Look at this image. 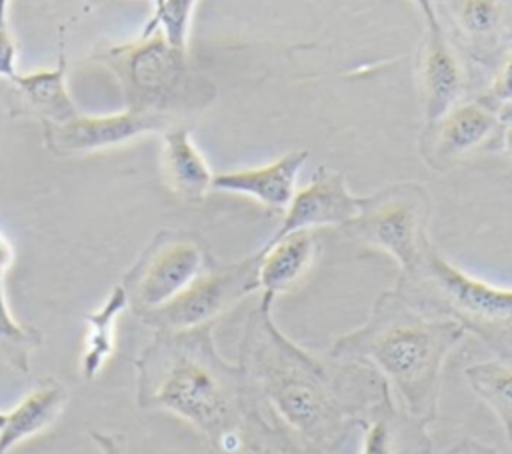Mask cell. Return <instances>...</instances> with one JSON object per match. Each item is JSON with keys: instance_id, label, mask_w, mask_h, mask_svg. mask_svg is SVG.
<instances>
[{"instance_id": "cell-1", "label": "cell", "mask_w": 512, "mask_h": 454, "mask_svg": "<svg viewBox=\"0 0 512 454\" xmlns=\"http://www.w3.org/2000/svg\"><path fill=\"white\" fill-rule=\"evenodd\" d=\"M258 302L246 318L238 364L266 408L320 454H334L354 428L386 402L392 390L370 366L316 354L286 336Z\"/></svg>"}, {"instance_id": "cell-2", "label": "cell", "mask_w": 512, "mask_h": 454, "mask_svg": "<svg viewBox=\"0 0 512 454\" xmlns=\"http://www.w3.org/2000/svg\"><path fill=\"white\" fill-rule=\"evenodd\" d=\"M134 370L140 410L182 418L222 454L244 448L242 430L256 396L242 366L220 354L214 324L154 332Z\"/></svg>"}, {"instance_id": "cell-3", "label": "cell", "mask_w": 512, "mask_h": 454, "mask_svg": "<svg viewBox=\"0 0 512 454\" xmlns=\"http://www.w3.org/2000/svg\"><path fill=\"white\" fill-rule=\"evenodd\" d=\"M464 338L456 322L420 312L390 288L360 326L334 340L328 354L374 368L402 410L428 426L438 416L444 362Z\"/></svg>"}, {"instance_id": "cell-4", "label": "cell", "mask_w": 512, "mask_h": 454, "mask_svg": "<svg viewBox=\"0 0 512 454\" xmlns=\"http://www.w3.org/2000/svg\"><path fill=\"white\" fill-rule=\"evenodd\" d=\"M394 290L420 312L456 322L496 358L512 362V288L470 276L428 240L400 270Z\"/></svg>"}, {"instance_id": "cell-5", "label": "cell", "mask_w": 512, "mask_h": 454, "mask_svg": "<svg viewBox=\"0 0 512 454\" xmlns=\"http://www.w3.org/2000/svg\"><path fill=\"white\" fill-rule=\"evenodd\" d=\"M100 60L118 78L132 110L164 114L186 124L216 98L214 82L200 74L186 50L174 46L160 28L144 30L130 44L108 48Z\"/></svg>"}, {"instance_id": "cell-6", "label": "cell", "mask_w": 512, "mask_h": 454, "mask_svg": "<svg viewBox=\"0 0 512 454\" xmlns=\"http://www.w3.org/2000/svg\"><path fill=\"white\" fill-rule=\"evenodd\" d=\"M432 200L418 182L388 184L364 196L362 208L342 230L354 240L386 252L398 268H408L428 238Z\"/></svg>"}, {"instance_id": "cell-7", "label": "cell", "mask_w": 512, "mask_h": 454, "mask_svg": "<svg viewBox=\"0 0 512 454\" xmlns=\"http://www.w3.org/2000/svg\"><path fill=\"white\" fill-rule=\"evenodd\" d=\"M210 266L212 260L200 236L162 230L142 250L120 284L128 294L130 310L138 316L170 302Z\"/></svg>"}, {"instance_id": "cell-8", "label": "cell", "mask_w": 512, "mask_h": 454, "mask_svg": "<svg viewBox=\"0 0 512 454\" xmlns=\"http://www.w3.org/2000/svg\"><path fill=\"white\" fill-rule=\"evenodd\" d=\"M260 252L216 266L206 268L194 282H190L178 296L160 308L138 314V320L158 330H188L214 320L232 310L240 300L260 290L258 280Z\"/></svg>"}, {"instance_id": "cell-9", "label": "cell", "mask_w": 512, "mask_h": 454, "mask_svg": "<svg viewBox=\"0 0 512 454\" xmlns=\"http://www.w3.org/2000/svg\"><path fill=\"white\" fill-rule=\"evenodd\" d=\"M44 142L56 156H82L126 144L142 134H164L170 128L186 126L170 116L126 108L118 114H78L60 124H42Z\"/></svg>"}, {"instance_id": "cell-10", "label": "cell", "mask_w": 512, "mask_h": 454, "mask_svg": "<svg viewBox=\"0 0 512 454\" xmlns=\"http://www.w3.org/2000/svg\"><path fill=\"white\" fill-rule=\"evenodd\" d=\"M498 110L484 100L458 102L444 116L424 124L420 156L434 172H446L502 130Z\"/></svg>"}, {"instance_id": "cell-11", "label": "cell", "mask_w": 512, "mask_h": 454, "mask_svg": "<svg viewBox=\"0 0 512 454\" xmlns=\"http://www.w3.org/2000/svg\"><path fill=\"white\" fill-rule=\"evenodd\" d=\"M438 18H446L456 48L478 64L496 66L512 46V0H436Z\"/></svg>"}, {"instance_id": "cell-12", "label": "cell", "mask_w": 512, "mask_h": 454, "mask_svg": "<svg viewBox=\"0 0 512 454\" xmlns=\"http://www.w3.org/2000/svg\"><path fill=\"white\" fill-rule=\"evenodd\" d=\"M364 196L350 192L346 178L332 168L318 166L312 180L296 190L284 210L280 226L268 240H278L298 230H316L320 226H346L358 216Z\"/></svg>"}, {"instance_id": "cell-13", "label": "cell", "mask_w": 512, "mask_h": 454, "mask_svg": "<svg viewBox=\"0 0 512 454\" xmlns=\"http://www.w3.org/2000/svg\"><path fill=\"white\" fill-rule=\"evenodd\" d=\"M416 78L424 124L438 120L458 102L466 88V70L458 48L442 22L426 26L416 58Z\"/></svg>"}, {"instance_id": "cell-14", "label": "cell", "mask_w": 512, "mask_h": 454, "mask_svg": "<svg viewBox=\"0 0 512 454\" xmlns=\"http://www.w3.org/2000/svg\"><path fill=\"white\" fill-rule=\"evenodd\" d=\"M308 150H292L268 164L218 172L212 178V190L242 194L270 210H286L296 194V182Z\"/></svg>"}, {"instance_id": "cell-15", "label": "cell", "mask_w": 512, "mask_h": 454, "mask_svg": "<svg viewBox=\"0 0 512 454\" xmlns=\"http://www.w3.org/2000/svg\"><path fill=\"white\" fill-rule=\"evenodd\" d=\"M66 60L60 54L54 70L14 74L10 78V110L16 116L40 118L42 124H60L80 114L66 88Z\"/></svg>"}, {"instance_id": "cell-16", "label": "cell", "mask_w": 512, "mask_h": 454, "mask_svg": "<svg viewBox=\"0 0 512 454\" xmlns=\"http://www.w3.org/2000/svg\"><path fill=\"white\" fill-rule=\"evenodd\" d=\"M320 244L316 230H298L278 240H266L260 252V292L262 302L274 304V300L296 286L312 268L318 256Z\"/></svg>"}, {"instance_id": "cell-17", "label": "cell", "mask_w": 512, "mask_h": 454, "mask_svg": "<svg viewBox=\"0 0 512 454\" xmlns=\"http://www.w3.org/2000/svg\"><path fill=\"white\" fill-rule=\"evenodd\" d=\"M160 168L168 188L186 202H200L212 190V170L190 138L188 126L162 134Z\"/></svg>"}, {"instance_id": "cell-18", "label": "cell", "mask_w": 512, "mask_h": 454, "mask_svg": "<svg viewBox=\"0 0 512 454\" xmlns=\"http://www.w3.org/2000/svg\"><path fill=\"white\" fill-rule=\"evenodd\" d=\"M68 402V390L56 378L48 376L36 384L10 412L8 424L0 432V454L48 430L62 414Z\"/></svg>"}, {"instance_id": "cell-19", "label": "cell", "mask_w": 512, "mask_h": 454, "mask_svg": "<svg viewBox=\"0 0 512 454\" xmlns=\"http://www.w3.org/2000/svg\"><path fill=\"white\" fill-rule=\"evenodd\" d=\"M360 454H432L426 424L396 408L394 400L380 406L362 426Z\"/></svg>"}, {"instance_id": "cell-20", "label": "cell", "mask_w": 512, "mask_h": 454, "mask_svg": "<svg viewBox=\"0 0 512 454\" xmlns=\"http://www.w3.org/2000/svg\"><path fill=\"white\" fill-rule=\"evenodd\" d=\"M14 262V246L10 238L0 228V358L18 374L28 376L32 370V354L42 344V334L38 328L22 324L12 314L6 292L4 276Z\"/></svg>"}, {"instance_id": "cell-21", "label": "cell", "mask_w": 512, "mask_h": 454, "mask_svg": "<svg viewBox=\"0 0 512 454\" xmlns=\"http://www.w3.org/2000/svg\"><path fill=\"white\" fill-rule=\"evenodd\" d=\"M130 308L128 294L122 284H116L112 292L104 298V302L84 316L86 334H84V350L80 358V370L86 380H92L106 366L110 356L114 354V332L118 316Z\"/></svg>"}, {"instance_id": "cell-22", "label": "cell", "mask_w": 512, "mask_h": 454, "mask_svg": "<svg viewBox=\"0 0 512 454\" xmlns=\"http://www.w3.org/2000/svg\"><path fill=\"white\" fill-rule=\"evenodd\" d=\"M464 376L474 394L494 412L512 444V362L486 360L470 364Z\"/></svg>"}, {"instance_id": "cell-23", "label": "cell", "mask_w": 512, "mask_h": 454, "mask_svg": "<svg viewBox=\"0 0 512 454\" xmlns=\"http://www.w3.org/2000/svg\"><path fill=\"white\" fill-rule=\"evenodd\" d=\"M242 440L252 454H320L288 430L260 400L254 402L246 418Z\"/></svg>"}, {"instance_id": "cell-24", "label": "cell", "mask_w": 512, "mask_h": 454, "mask_svg": "<svg viewBox=\"0 0 512 454\" xmlns=\"http://www.w3.org/2000/svg\"><path fill=\"white\" fill-rule=\"evenodd\" d=\"M490 106L502 108L512 104V46L502 54V58L494 66V78L490 84Z\"/></svg>"}, {"instance_id": "cell-25", "label": "cell", "mask_w": 512, "mask_h": 454, "mask_svg": "<svg viewBox=\"0 0 512 454\" xmlns=\"http://www.w3.org/2000/svg\"><path fill=\"white\" fill-rule=\"evenodd\" d=\"M16 44L8 26V0H0V78L10 80L16 70Z\"/></svg>"}, {"instance_id": "cell-26", "label": "cell", "mask_w": 512, "mask_h": 454, "mask_svg": "<svg viewBox=\"0 0 512 454\" xmlns=\"http://www.w3.org/2000/svg\"><path fill=\"white\" fill-rule=\"evenodd\" d=\"M92 442L98 446L100 454H128L124 444L120 442L118 436L108 434V432H100V430H92L90 432Z\"/></svg>"}, {"instance_id": "cell-27", "label": "cell", "mask_w": 512, "mask_h": 454, "mask_svg": "<svg viewBox=\"0 0 512 454\" xmlns=\"http://www.w3.org/2000/svg\"><path fill=\"white\" fill-rule=\"evenodd\" d=\"M442 454H498V452L494 448L478 442V440L464 438V440L456 442L454 446H450L448 450H444Z\"/></svg>"}, {"instance_id": "cell-28", "label": "cell", "mask_w": 512, "mask_h": 454, "mask_svg": "<svg viewBox=\"0 0 512 454\" xmlns=\"http://www.w3.org/2000/svg\"><path fill=\"white\" fill-rule=\"evenodd\" d=\"M412 2L422 12V18H424L426 26H434V24L440 22L438 12H436V0H412Z\"/></svg>"}, {"instance_id": "cell-29", "label": "cell", "mask_w": 512, "mask_h": 454, "mask_svg": "<svg viewBox=\"0 0 512 454\" xmlns=\"http://www.w3.org/2000/svg\"><path fill=\"white\" fill-rule=\"evenodd\" d=\"M496 140L500 142V148L512 158V124H504Z\"/></svg>"}, {"instance_id": "cell-30", "label": "cell", "mask_w": 512, "mask_h": 454, "mask_svg": "<svg viewBox=\"0 0 512 454\" xmlns=\"http://www.w3.org/2000/svg\"><path fill=\"white\" fill-rule=\"evenodd\" d=\"M498 116H500L502 124H512V104H506V106L498 108Z\"/></svg>"}]
</instances>
